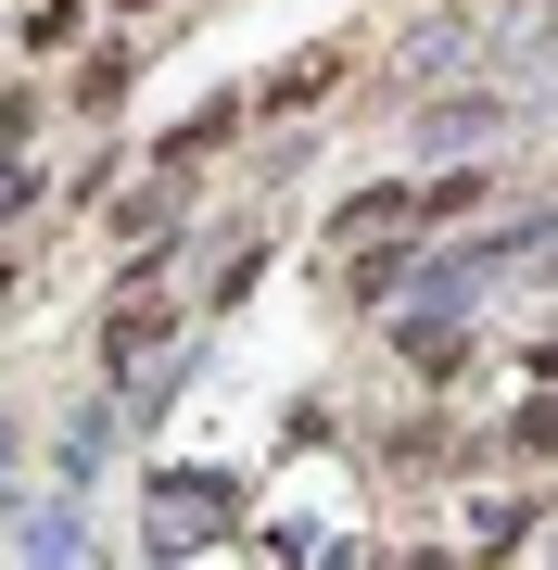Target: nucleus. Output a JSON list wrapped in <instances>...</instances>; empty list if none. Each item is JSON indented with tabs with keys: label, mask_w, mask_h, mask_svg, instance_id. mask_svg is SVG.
Masks as SVG:
<instances>
[{
	"label": "nucleus",
	"mask_w": 558,
	"mask_h": 570,
	"mask_svg": "<svg viewBox=\"0 0 558 570\" xmlns=\"http://www.w3.org/2000/svg\"><path fill=\"white\" fill-rule=\"evenodd\" d=\"M166 330H178V305H166L153 279H127V292H115V317H102V367L127 381V367H140L153 343H166Z\"/></svg>",
	"instance_id": "1"
},
{
	"label": "nucleus",
	"mask_w": 558,
	"mask_h": 570,
	"mask_svg": "<svg viewBox=\"0 0 558 570\" xmlns=\"http://www.w3.org/2000/svg\"><path fill=\"white\" fill-rule=\"evenodd\" d=\"M393 228H432V204H419V190H355V204L331 216V254H355V242H393Z\"/></svg>",
	"instance_id": "2"
},
{
	"label": "nucleus",
	"mask_w": 558,
	"mask_h": 570,
	"mask_svg": "<svg viewBox=\"0 0 558 570\" xmlns=\"http://www.w3.org/2000/svg\"><path fill=\"white\" fill-rule=\"evenodd\" d=\"M343 63H355L343 39H317V51H292V63H280V77H267V89H254V115H305V102H317V89H331V77H343Z\"/></svg>",
	"instance_id": "3"
},
{
	"label": "nucleus",
	"mask_w": 558,
	"mask_h": 570,
	"mask_svg": "<svg viewBox=\"0 0 558 570\" xmlns=\"http://www.w3.org/2000/svg\"><path fill=\"white\" fill-rule=\"evenodd\" d=\"M26 51H77V0H39L26 13Z\"/></svg>",
	"instance_id": "4"
},
{
	"label": "nucleus",
	"mask_w": 558,
	"mask_h": 570,
	"mask_svg": "<svg viewBox=\"0 0 558 570\" xmlns=\"http://www.w3.org/2000/svg\"><path fill=\"white\" fill-rule=\"evenodd\" d=\"M13 204H26V165H13V153H0V216H13Z\"/></svg>",
	"instance_id": "5"
},
{
	"label": "nucleus",
	"mask_w": 558,
	"mask_h": 570,
	"mask_svg": "<svg viewBox=\"0 0 558 570\" xmlns=\"http://www.w3.org/2000/svg\"><path fill=\"white\" fill-rule=\"evenodd\" d=\"M127 13H153V0H127Z\"/></svg>",
	"instance_id": "6"
}]
</instances>
